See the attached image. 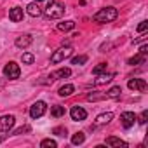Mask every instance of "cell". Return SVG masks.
I'll return each instance as SVG.
<instances>
[{
	"label": "cell",
	"instance_id": "17",
	"mask_svg": "<svg viewBox=\"0 0 148 148\" xmlns=\"http://www.w3.org/2000/svg\"><path fill=\"white\" fill-rule=\"evenodd\" d=\"M106 146H117V148H120V146H127V143L124 141V139H120V138H115V136H110V138H106Z\"/></svg>",
	"mask_w": 148,
	"mask_h": 148
},
{
	"label": "cell",
	"instance_id": "15",
	"mask_svg": "<svg viewBox=\"0 0 148 148\" xmlns=\"http://www.w3.org/2000/svg\"><path fill=\"white\" fill-rule=\"evenodd\" d=\"M26 12L32 16V18H38V16H42V9H40V5H38V2H32V4H28L26 5Z\"/></svg>",
	"mask_w": 148,
	"mask_h": 148
},
{
	"label": "cell",
	"instance_id": "1",
	"mask_svg": "<svg viewBox=\"0 0 148 148\" xmlns=\"http://www.w3.org/2000/svg\"><path fill=\"white\" fill-rule=\"evenodd\" d=\"M119 18V11L115 9V7H103V9H99L94 16H92V21L94 23H99V25H105V23H112V21H115Z\"/></svg>",
	"mask_w": 148,
	"mask_h": 148
},
{
	"label": "cell",
	"instance_id": "9",
	"mask_svg": "<svg viewBox=\"0 0 148 148\" xmlns=\"http://www.w3.org/2000/svg\"><path fill=\"white\" fill-rule=\"evenodd\" d=\"M70 117H71V120H75V122H82V120L87 119V112L82 106H73L70 110Z\"/></svg>",
	"mask_w": 148,
	"mask_h": 148
},
{
	"label": "cell",
	"instance_id": "3",
	"mask_svg": "<svg viewBox=\"0 0 148 148\" xmlns=\"http://www.w3.org/2000/svg\"><path fill=\"white\" fill-rule=\"evenodd\" d=\"M71 54H73V49H71L70 45H66V47H59L58 51L52 52V56H51V63H52V64H58V63L68 59Z\"/></svg>",
	"mask_w": 148,
	"mask_h": 148
},
{
	"label": "cell",
	"instance_id": "25",
	"mask_svg": "<svg viewBox=\"0 0 148 148\" xmlns=\"http://www.w3.org/2000/svg\"><path fill=\"white\" fill-rule=\"evenodd\" d=\"M87 56L86 54H80V56H75V58H71V64H86L87 63Z\"/></svg>",
	"mask_w": 148,
	"mask_h": 148
},
{
	"label": "cell",
	"instance_id": "13",
	"mask_svg": "<svg viewBox=\"0 0 148 148\" xmlns=\"http://www.w3.org/2000/svg\"><path fill=\"white\" fill-rule=\"evenodd\" d=\"M113 77H115V73H99L98 75V79L92 82V86H103V84H108V82H112L113 80Z\"/></svg>",
	"mask_w": 148,
	"mask_h": 148
},
{
	"label": "cell",
	"instance_id": "28",
	"mask_svg": "<svg viewBox=\"0 0 148 148\" xmlns=\"http://www.w3.org/2000/svg\"><path fill=\"white\" fill-rule=\"evenodd\" d=\"M40 146H42V148H56V146H58V143H56L54 139L47 138V139H42V141H40Z\"/></svg>",
	"mask_w": 148,
	"mask_h": 148
},
{
	"label": "cell",
	"instance_id": "2",
	"mask_svg": "<svg viewBox=\"0 0 148 148\" xmlns=\"http://www.w3.org/2000/svg\"><path fill=\"white\" fill-rule=\"evenodd\" d=\"M64 12H66L64 4L58 2V0H51L49 5L45 7V11H44L42 14H44L47 19H61V18L64 16Z\"/></svg>",
	"mask_w": 148,
	"mask_h": 148
},
{
	"label": "cell",
	"instance_id": "32",
	"mask_svg": "<svg viewBox=\"0 0 148 148\" xmlns=\"http://www.w3.org/2000/svg\"><path fill=\"white\" fill-rule=\"evenodd\" d=\"M139 54H148V45H146V44H143V45H141Z\"/></svg>",
	"mask_w": 148,
	"mask_h": 148
},
{
	"label": "cell",
	"instance_id": "18",
	"mask_svg": "<svg viewBox=\"0 0 148 148\" xmlns=\"http://www.w3.org/2000/svg\"><path fill=\"white\" fill-rule=\"evenodd\" d=\"M105 94H106V98H108V99H119V98H120V94H122V87H120V86H113V87H112V89H108Z\"/></svg>",
	"mask_w": 148,
	"mask_h": 148
},
{
	"label": "cell",
	"instance_id": "29",
	"mask_svg": "<svg viewBox=\"0 0 148 148\" xmlns=\"http://www.w3.org/2000/svg\"><path fill=\"white\" fill-rule=\"evenodd\" d=\"M52 134H56V136H63V138H64V136L68 134V131H66V127H61V125H59V127H54V129H52Z\"/></svg>",
	"mask_w": 148,
	"mask_h": 148
},
{
	"label": "cell",
	"instance_id": "33",
	"mask_svg": "<svg viewBox=\"0 0 148 148\" xmlns=\"http://www.w3.org/2000/svg\"><path fill=\"white\" fill-rule=\"evenodd\" d=\"M143 40H146V35H143V37H139V38L132 40V44H139V42H143Z\"/></svg>",
	"mask_w": 148,
	"mask_h": 148
},
{
	"label": "cell",
	"instance_id": "31",
	"mask_svg": "<svg viewBox=\"0 0 148 148\" xmlns=\"http://www.w3.org/2000/svg\"><path fill=\"white\" fill-rule=\"evenodd\" d=\"M146 28H148V21H141V23L138 25V28H136V30H138L139 33H145V32H146Z\"/></svg>",
	"mask_w": 148,
	"mask_h": 148
},
{
	"label": "cell",
	"instance_id": "27",
	"mask_svg": "<svg viewBox=\"0 0 148 148\" xmlns=\"http://www.w3.org/2000/svg\"><path fill=\"white\" fill-rule=\"evenodd\" d=\"M21 61H23V64H33L35 56H33L32 52H25V54L21 56Z\"/></svg>",
	"mask_w": 148,
	"mask_h": 148
},
{
	"label": "cell",
	"instance_id": "21",
	"mask_svg": "<svg viewBox=\"0 0 148 148\" xmlns=\"http://www.w3.org/2000/svg\"><path fill=\"white\" fill-rule=\"evenodd\" d=\"M64 113H66L64 106H61V105H54V106H51V115H52L54 119H59V117H63Z\"/></svg>",
	"mask_w": 148,
	"mask_h": 148
},
{
	"label": "cell",
	"instance_id": "11",
	"mask_svg": "<svg viewBox=\"0 0 148 148\" xmlns=\"http://www.w3.org/2000/svg\"><path fill=\"white\" fill-rule=\"evenodd\" d=\"M113 120V113L112 112H105V113H99L94 120V127H101V125H106Z\"/></svg>",
	"mask_w": 148,
	"mask_h": 148
},
{
	"label": "cell",
	"instance_id": "34",
	"mask_svg": "<svg viewBox=\"0 0 148 148\" xmlns=\"http://www.w3.org/2000/svg\"><path fill=\"white\" fill-rule=\"evenodd\" d=\"M33 2H44V0H33Z\"/></svg>",
	"mask_w": 148,
	"mask_h": 148
},
{
	"label": "cell",
	"instance_id": "20",
	"mask_svg": "<svg viewBox=\"0 0 148 148\" xmlns=\"http://www.w3.org/2000/svg\"><path fill=\"white\" fill-rule=\"evenodd\" d=\"M73 28H75V21H71V19H66V21H63V23H58V30L59 32H71Z\"/></svg>",
	"mask_w": 148,
	"mask_h": 148
},
{
	"label": "cell",
	"instance_id": "6",
	"mask_svg": "<svg viewBox=\"0 0 148 148\" xmlns=\"http://www.w3.org/2000/svg\"><path fill=\"white\" fill-rule=\"evenodd\" d=\"M16 124V117L14 115H2L0 117V131L2 132H9Z\"/></svg>",
	"mask_w": 148,
	"mask_h": 148
},
{
	"label": "cell",
	"instance_id": "4",
	"mask_svg": "<svg viewBox=\"0 0 148 148\" xmlns=\"http://www.w3.org/2000/svg\"><path fill=\"white\" fill-rule=\"evenodd\" d=\"M4 75L9 79V80H18L19 79V75H21V68H19V64L16 63V61H9L5 66H4Z\"/></svg>",
	"mask_w": 148,
	"mask_h": 148
},
{
	"label": "cell",
	"instance_id": "26",
	"mask_svg": "<svg viewBox=\"0 0 148 148\" xmlns=\"http://www.w3.org/2000/svg\"><path fill=\"white\" fill-rule=\"evenodd\" d=\"M106 68H108L106 63H99V64H96V66L92 68V75H99V73H105Z\"/></svg>",
	"mask_w": 148,
	"mask_h": 148
},
{
	"label": "cell",
	"instance_id": "14",
	"mask_svg": "<svg viewBox=\"0 0 148 148\" xmlns=\"http://www.w3.org/2000/svg\"><path fill=\"white\" fill-rule=\"evenodd\" d=\"M70 75H71V70H70V68H59V70H56L54 73H51L49 79H51V80H58V79H66V77H70Z\"/></svg>",
	"mask_w": 148,
	"mask_h": 148
},
{
	"label": "cell",
	"instance_id": "19",
	"mask_svg": "<svg viewBox=\"0 0 148 148\" xmlns=\"http://www.w3.org/2000/svg\"><path fill=\"white\" fill-rule=\"evenodd\" d=\"M146 54H136L134 58H129L127 59V64H131V66H134V64H145L146 63Z\"/></svg>",
	"mask_w": 148,
	"mask_h": 148
},
{
	"label": "cell",
	"instance_id": "24",
	"mask_svg": "<svg viewBox=\"0 0 148 148\" xmlns=\"http://www.w3.org/2000/svg\"><path fill=\"white\" fill-rule=\"evenodd\" d=\"M28 132H32V127H30L28 124H25V125L18 127L16 131H12V134H11V136H21V134H28Z\"/></svg>",
	"mask_w": 148,
	"mask_h": 148
},
{
	"label": "cell",
	"instance_id": "8",
	"mask_svg": "<svg viewBox=\"0 0 148 148\" xmlns=\"http://www.w3.org/2000/svg\"><path fill=\"white\" fill-rule=\"evenodd\" d=\"M136 119H138V117H136L134 112H124V113L120 115V124H122L124 129H131V127L134 125Z\"/></svg>",
	"mask_w": 148,
	"mask_h": 148
},
{
	"label": "cell",
	"instance_id": "22",
	"mask_svg": "<svg viewBox=\"0 0 148 148\" xmlns=\"http://www.w3.org/2000/svg\"><path fill=\"white\" fill-rule=\"evenodd\" d=\"M101 99H108L105 92H98V91H92L87 94V101H101Z\"/></svg>",
	"mask_w": 148,
	"mask_h": 148
},
{
	"label": "cell",
	"instance_id": "23",
	"mask_svg": "<svg viewBox=\"0 0 148 148\" xmlns=\"http://www.w3.org/2000/svg\"><path fill=\"white\" fill-rule=\"evenodd\" d=\"M86 141V134L84 132H75L71 136V145H75V146H79V145H82Z\"/></svg>",
	"mask_w": 148,
	"mask_h": 148
},
{
	"label": "cell",
	"instance_id": "10",
	"mask_svg": "<svg viewBox=\"0 0 148 148\" xmlns=\"http://www.w3.org/2000/svg\"><path fill=\"white\" fill-rule=\"evenodd\" d=\"M32 42H33V37H32L30 33H23V35L16 37V40H14L16 47H19V49H26V47H30Z\"/></svg>",
	"mask_w": 148,
	"mask_h": 148
},
{
	"label": "cell",
	"instance_id": "7",
	"mask_svg": "<svg viewBox=\"0 0 148 148\" xmlns=\"http://www.w3.org/2000/svg\"><path fill=\"white\" fill-rule=\"evenodd\" d=\"M127 87H129L131 91H138V92H146V89H148L145 79H131V80L127 82Z\"/></svg>",
	"mask_w": 148,
	"mask_h": 148
},
{
	"label": "cell",
	"instance_id": "16",
	"mask_svg": "<svg viewBox=\"0 0 148 148\" xmlns=\"http://www.w3.org/2000/svg\"><path fill=\"white\" fill-rule=\"evenodd\" d=\"M73 92H75V86H73V84H64V86L59 87V91H58V94H59L61 98H68V96H71Z\"/></svg>",
	"mask_w": 148,
	"mask_h": 148
},
{
	"label": "cell",
	"instance_id": "5",
	"mask_svg": "<svg viewBox=\"0 0 148 148\" xmlns=\"http://www.w3.org/2000/svg\"><path fill=\"white\" fill-rule=\"evenodd\" d=\"M45 112H47V103L45 101H35L30 106V117L32 119H40Z\"/></svg>",
	"mask_w": 148,
	"mask_h": 148
},
{
	"label": "cell",
	"instance_id": "12",
	"mask_svg": "<svg viewBox=\"0 0 148 148\" xmlns=\"http://www.w3.org/2000/svg\"><path fill=\"white\" fill-rule=\"evenodd\" d=\"M23 18H25V12H23L21 7H12V9L9 11V19H11L12 23H19V21H23Z\"/></svg>",
	"mask_w": 148,
	"mask_h": 148
},
{
	"label": "cell",
	"instance_id": "30",
	"mask_svg": "<svg viewBox=\"0 0 148 148\" xmlns=\"http://www.w3.org/2000/svg\"><path fill=\"white\" fill-rule=\"evenodd\" d=\"M136 120H138L141 125H145V124H146V120H148V110H143V112H141V115H139V119H136Z\"/></svg>",
	"mask_w": 148,
	"mask_h": 148
}]
</instances>
